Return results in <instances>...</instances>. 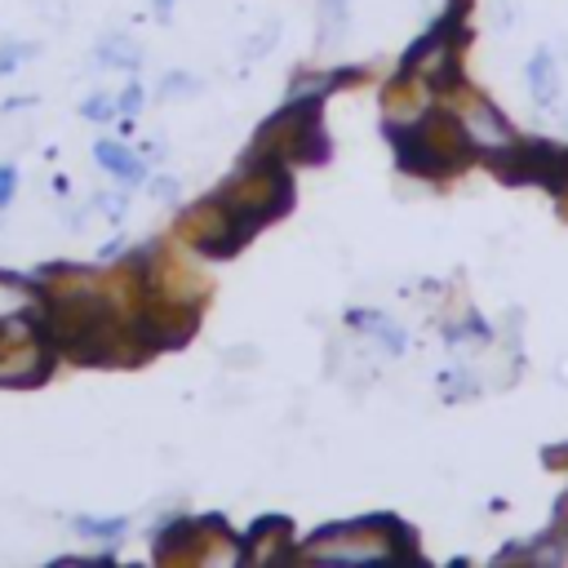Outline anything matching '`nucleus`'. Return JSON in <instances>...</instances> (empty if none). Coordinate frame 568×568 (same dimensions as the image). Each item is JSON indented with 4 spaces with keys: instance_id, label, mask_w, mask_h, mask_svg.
Segmentation results:
<instances>
[{
    "instance_id": "obj_3",
    "label": "nucleus",
    "mask_w": 568,
    "mask_h": 568,
    "mask_svg": "<svg viewBox=\"0 0 568 568\" xmlns=\"http://www.w3.org/2000/svg\"><path fill=\"white\" fill-rule=\"evenodd\" d=\"M93 160H98L111 178H120L124 186L146 182V160H142L138 151H129L124 142H98V146H93Z\"/></svg>"
},
{
    "instance_id": "obj_18",
    "label": "nucleus",
    "mask_w": 568,
    "mask_h": 568,
    "mask_svg": "<svg viewBox=\"0 0 568 568\" xmlns=\"http://www.w3.org/2000/svg\"><path fill=\"white\" fill-rule=\"evenodd\" d=\"M93 204H98L106 217H120V213H124V195H98Z\"/></svg>"
},
{
    "instance_id": "obj_8",
    "label": "nucleus",
    "mask_w": 568,
    "mask_h": 568,
    "mask_svg": "<svg viewBox=\"0 0 568 568\" xmlns=\"http://www.w3.org/2000/svg\"><path fill=\"white\" fill-rule=\"evenodd\" d=\"M346 75H337V71H324V75H297V84L288 89V98L284 102H320L328 89H337Z\"/></svg>"
},
{
    "instance_id": "obj_14",
    "label": "nucleus",
    "mask_w": 568,
    "mask_h": 568,
    "mask_svg": "<svg viewBox=\"0 0 568 568\" xmlns=\"http://www.w3.org/2000/svg\"><path fill=\"white\" fill-rule=\"evenodd\" d=\"M13 191H18V169H9V164H0V209L13 200Z\"/></svg>"
},
{
    "instance_id": "obj_9",
    "label": "nucleus",
    "mask_w": 568,
    "mask_h": 568,
    "mask_svg": "<svg viewBox=\"0 0 568 568\" xmlns=\"http://www.w3.org/2000/svg\"><path fill=\"white\" fill-rule=\"evenodd\" d=\"M124 528H129V519H89V515L75 519V532L89 541H120Z\"/></svg>"
},
{
    "instance_id": "obj_15",
    "label": "nucleus",
    "mask_w": 568,
    "mask_h": 568,
    "mask_svg": "<svg viewBox=\"0 0 568 568\" xmlns=\"http://www.w3.org/2000/svg\"><path fill=\"white\" fill-rule=\"evenodd\" d=\"M550 532L568 541V493H564V497H559V506H555V519H550Z\"/></svg>"
},
{
    "instance_id": "obj_17",
    "label": "nucleus",
    "mask_w": 568,
    "mask_h": 568,
    "mask_svg": "<svg viewBox=\"0 0 568 568\" xmlns=\"http://www.w3.org/2000/svg\"><path fill=\"white\" fill-rule=\"evenodd\" d=\"M151 195H155V200H178V182H173V178H155V182H151Z\"/></svg>"
},
{
    "instance_id": "obj_16",
    "label": "nucleus",
    "mask_w": 568,
    "mask_h": 568,
    "mask_svg": "<svg viewBox=\"0 0 568 568\" xmlns=\"http://www.w3.org/2000/svg\"><path fill=\"white\" fill-rule=\"evenodd\" d=\"M138 106H142V84H129V89L120 93V111H124V115H133Z\"/></svg>"
},
{
    "instance_id": "obj_4",
    "label": "nucleus",
    "mask_w": 568,
    "mask_h": 568,
    "mask_svg": "<svg viewBox=\"0 0 568 568\" xmlns=\"http://www.w3.org/2000/svg\"><path fill=\"white\" fill-rule=\"evenodd\" d=\"M93 58H98L102 67H120V71H133V67L142 62V44H138L129 31H106V36L98 40Z\"/></svg>"
},
{
    "instance_id": "obj_10",
    "label": "nucleus",
    "mask_w": 568,
    "mask_h": 568,
    "mask_svg": "<svg viewBox=\"0 0 568 568\" xmlns=\"http://www.w3.org/2000/svg\"><path fill=\"white\" fill-rule=\"evenodd\" d=\"M40 53V44H31V40H9V44H0V75H9V71H18V62H27V58H36Z\"/></svg>"
},
{
    "instance_id": "obj_13",
    "label": "nucleus",
    "mask_w": 568,
    "mask_h": 568,
    "mask_svg": "<svg viewBox=\"0 0 568 568\" xmlns=\"http://www.w3.org/2000/svg\"><path fill=\"white\" fill-rule=\"evenodd\" d=\"M444 390L448 395H470L475 390V377L470 373H444Z\"/></svg>"
},
{
    "instance_id": "obj_5",
    "label": "nucleus",
    "mask_w": 568,
    "mask_h": 568,
    "mask_svg": "<svg viewBox=\"0 0 568 568\" xmlns=\"http://www.w3.org/2000/svg\"><path fill=\"white\" fill-rule=\"evenodd\" d=\"M528 89H532V102L537 106H555L559 102V71H555V62H550L546 49L528 62Z\"/></svg>"
},
{
    "instance_id": "obj_1",
    "label": "nucleus",
    "mask_w": 568,
    "mask_h": 568,
    "mask_svg": "<svg viewBox=\"0 0 568 568\" xmlns=\"http://www.w3.org/2000/svg\"><path fill=\"white\" fill-rule=\"evenodd\" d=\"M457 124H462L466 142H475V146H484V151H493V155H506V151L519 146V138L510 133V124H506V120L497 115V106L484 102V98H470L466 111L457 115Z\"/></svg>"
},
{
    "instance_id": "obj_6",
    "label": "nucleus",
    "mask_w": 568,
    "mask_h": 568,
    "mask_svg": "<svg viewBox=\"0 0 568 568\" xmlns=\"http://www.w3.org/2000/svg\"><path fill=\"white\" fill-rule=\"evenodd\" d=\"M346 320H351L355 328H368V333H373V337H377V342H382V346H386L390 355H404V346H408V337H404V328H399V324H390V320H382L377 311H351Z\"/></svg>"
},
{
    "instance_id": "obj_19",
    "label": "nucleus",
    "mask_w": 568,
    "mask_h": 568,
    "mask_svg": "<svg viewBox=\"0 0 568 568\" xmlns=\"http://www.w3.org/2000/svg\"><path fill=\"white\" fill-rule=\"evenodd\" d=\"M173 13V0H155V18H169Z\"/></svg>"
},
{
    "instance_id": "obj_2",
    "label": "nucleus",
    "mask_w": 568,
    "mask_h": 568,
    "mask_svg": "<svg viewBox=\"0 0 568 568\" xmlns=\"http://www.w3.org/2000/svg\"><path fill=\"white\" fill-rule=\"evenodd\" d=\"M44 315V297L36 284L18 280V275H4L0 271V328L4 324H31Z\"/></svg>"
},
{
    "instance_id": "obj_11",
    "label": "nucleus",
    "mask_w": 568,
    "mask_h": 568,
    "mask_svg": "<svg viewBox=\"0 0 568 568\" xmlns=\"http://www.w3.org/2000/svg\"><path fill=\"white\" fill-rule=\"evenodd\" d=\"M195 89H200V80L195 75H182V71H173V75L160 80V98H178V93H195Z\"/></svg>"
},
{
    "instance_id": "obj_7",
    "label": "nucleus",
    "mask_w": 568,
    "mask_h": 568,
    "mask_svg": "<svg viewBox=\"0 0 568 568\" xmlns=\"http://www.w3.org/2000/svg\"><path fill=\"white\" fill-rule=\"evenodd\" d=\"M346 18H351V0H320V44H337L346 36Z\"/></svg>"
},
{
    "instance_id": "obj_12",
    "label": "nucleus",
    "mask_w": 568,
    "mask_h": 568,
    "mask_svg": "<svg viewBox=\"0 0 568 568\" xmlns=\"http://www.w3.org/2000/svg\"><path fill=\"white\" fill-rule=\"evenodd\" d=\"M80 115H84V120H111V115H115V106H111V98L93 93V98H84V102H80Z\"/></svg>"
}]
</instances>
